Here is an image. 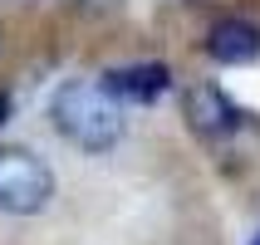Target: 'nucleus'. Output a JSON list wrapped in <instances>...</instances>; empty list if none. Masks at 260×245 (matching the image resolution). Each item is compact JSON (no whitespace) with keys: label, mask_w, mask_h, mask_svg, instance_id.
<instances>
[{"label":"nucleus","mask_w":260,"mask_h":245,"mask_svg":"<svg viewBox=\"0 0 260 245\" xmlns=\"http://www.w3.org/2000/svg\"><path fill=\"white\" fill-rule=\"evenodd\" d=\"M49 123L59 137L84 152H113L128 137V118L113 98H103V88L93 79H64L49 98Z\"/></svg>","instance_id":"f257e3e1"},{"label":"nucleus","mask_w":260,"mask_h":245,"mask_svg":"<svg viewBox=\"0 0 260 245\" xmlns=\"http://www.w3.org/2000/svg\"><path fill=\"white\" fill-rule=\"evenodd\" d=\"M54 201V167L29 147H0V211L40 216Z\"/></svg>","instance_id":"f03ea898"},{"label":"nucleus","mask_w":260,"mask_h":245,"mask_svg":"<svg viewBox=\"0 0 260 245\" xmlns=\"http://www.w3.org/2000/svg\"><path fill=\"white\" fill-rule=\"evenodd\" d=\"M93 84L103 88V98H113L118 108H152L157 98L172 93V69L157 64V59H143V64H123V69H103Z\"/></svg>","instance_id":"7ed1b4c3"},{"label":"nucleus","mask_w":260,"mask_h":245,"mask_svg":"<svg viewBox=\"0 0 260 245\" xmlns=\"http://www.w3.org/2000/svg\"><path fill=\"white\" fill-rule=\"evenodd\" d=\"M206 59L221 69H250L260 59V25L250 15H221L206 29Z\"/></svg>","instance_id":"20e7f679"},{"label":"nucleus","mask_w":260,"mask_h":245,"mask_svg":"<svg viewBox=\"0 0 260 245\" xmlns=\"http://www.w3.org/2000/svg\"><path fill=\"white\" fill-rule=\"evenodd\" d=\"M187 123L197 137H226L241 128V108H236L216 84H197L187 93Z\"/></svg>","instance_id":"39448f33"},{"label":"nucleus","mask_w":260,"mask_h":245,"mask_svg":"<svg viewBox=\"0 0 260 245\" xmlns=\"http://www.w3.org/2000/svg\"><path fill=\"white\" fill-rule=\"evenodd\" d=\"M5 113H10V98H5V93H0V123H5Z\"/></svg>","instance_id":"423d86ee"},{"label":"nucleus","mask_w":260,"mask_h":245,"mask_svg":"<svg viewBox=\"0 0 260 245\" xmlns=\"http://www.w3.org/2000/svg\"><path fill=\"white\" fill-rule=\"evenodd\" d=\"M255 245H260V235H255Z\"/></svg>","instance_id":"0eeeda50"}]
</instances>
